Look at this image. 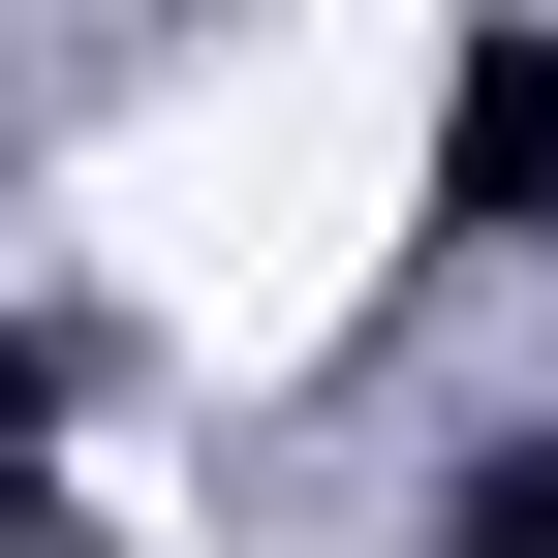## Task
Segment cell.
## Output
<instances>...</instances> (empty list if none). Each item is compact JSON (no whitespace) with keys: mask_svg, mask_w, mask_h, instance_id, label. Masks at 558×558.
<instances>
[{"mask_svg":"<svg viewBox=\"0 0 558 558\" xmlns=\"http://www.w3.org/2000/svg\"><path fill=\"white\" fill-rule=\"evenodd\" d=\"M435 186H465V218H558V32H465V94H435Z\"/></svg>","mask_w":558,"mask_h":558,"instance_id":"cell-1","label":"cell"},{"mask_svg":"<svg viewBox=\"0 0 558 558\" xmlns=\"http://www.w3.org/2000/svg\"><path fill=\"white\" fill-rule=\"evenodd\" d=\"M465 558H558V435H497V465H465Z\"/></svg>","mask_w":558,"mask_h":558,"instance_id":"cell-2","label":"cell"}]
</instances>
